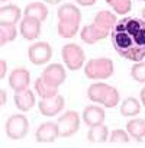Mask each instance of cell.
<instances>
[{
  "instance_id": "cell-1",
  "label": "cell",
  "mask_w": 145,
  "mask_h": 148,
  "mask_svg": "<svg viewBox=\"0 0 145 148\" xmlns=\"http://www.w3.org/2000/svg\"><path fill=\"white\" fill-rule=\"evenodd\" d=\"M112 45L116 52L133 62L145 58V21L123 18L112 29Z\"/></svg>"
},
{
  "instance_id": "cell-2",
  "label": "cell",
  "mask_w": 145,
  "mask_h": 148,
  "mask_svg": "<svg viewBox=\"0 0 145 148\" xmlns=\"http://www.w3.org/2000/svg\"><path fill=\"white\" fill-rule=\"evenodd\" d=\"M116 25V16L112 12L107 10H100L96 16L92 25H87L81 29V39L86 44H96L102 39H105L113 26Z\"/></svg>"
},
{
  "instance_id": "cell-3",
  "label": "cell",
  "mask_w": 145,
  "mask_h": 148,
  "mask_svg": "<svg viewBox=\"0 0 145 148\" xmlns=\"http://www.w3.org/2000/svg\"><path fill=\"white\" fill-rule=\"evenodd\" d=\"M87 96L94 103H102L106 108H115L119 103V92L106 84V83H94L89 87Z\"/></svg>"
},
{
  "instance_id": "cell-4",
  "label": "cell",
  "mask_w": 145,
  "mask_h": 148,
  "mask_svg": "<svg viewBox=\"0 0 145 148\" xmlns=\"http://www.w3.org/2000/svg\"><path fill=\"white\" fill-rule=\"evenodd\" d=\"M115 71L113 62L110 58H93L84 67L86 77L92 80H105L109 79Z\"/></svg>"
},
{
  "instance_id": "cell-5",
  "label": "cell",
  "mask_w": 145,
  "mask_h": 148,
  "mask_svg": "<svg viewBox=\"0 0 145 148\" xmlns=\"http://www.w3.org/2000/svg\"><path fill=\"white\" fill-rule=\"evenodd\" d=\"M61 54H62V60L68 70L76 71L83 67L86 57H84V51L77 44H68V45L62 47Z\"/></svg>"
},
{
  "instance_id": "cell-6",
  "label": "cell",
  "mask_w": 145,
  "mask_h": 148,
  "mask_svg": "<svg viewBox=\"0 0 145 148\" xmlns=\"http://www.w3.org/2000/svg\"><path fill=\"white\" fill-rule=\"evenodd\" d=\"M29 131V121L23 115H12L6 121V134L10 139H22Z\"/></svg>"
},
{
  "instance_id": "cell-7",
  "label": "cell",
  "mask_w": 145,
  "mask_h": 148,
  "mask_svg": "<svg viewBox=\"0 0 145 148\" xmlns=\"http://www.w3.org/2000/svg\"><path fill=\"white\" fill-rule=\"evenodd\" d=\"M57 125L60 129V136H71L80 128V116L74 110H67L62 116L58 118Z\"/></svg>"
},
{
  "instance_id": "cell-8",
  "label": "cell",
  "mask_w": 145,
  "mask_h": 148,
  "mask_svg": "<svg viewBox=\"0 0 145 148\" xmlns=\"http://www.w3.org/2000/svg\"><path fill=\"white\" fill-rule=\"evenodd\" d=\"M29 61L35 65H42L48 62L52 57V48L48 42H36L28 49Z\"/></svg>"
},
{
  "instance_id": "cell-9",
  "label": "cell",
  "mask_w": 145,
  "mask_h": 148,
  "mask_svg": "<svg viewBox=\"0 0 145 148\" xmlns=\"http://www.w3.org/2000/svg\"><path fill=\"white\" fill-rule=\"evenodd\" d=\"M38 108L44 116H55L64 108V97L61 95H57L52 97H41Z\"/></svg>"
},
{
  "instance_id": "cell-10",
  "label": "cell",
  "mask_w": 145,
  "mask_h": 148,
  "mask_svg": "<svg viewBox=\"0 0 145 148\" xmlns=\"http://www.w3.org/2000/svg\"><path fill=\"white\" fill-rule=\"evenodd\" d=\"M29 82H31V74L26 68H15L9 76V84L15 90V93L26 90Z\"/></svg>"
},
{
  "instance_id": "cell-11",
  "label": "cell",
  "mask_w": 145,
  "mask_h": 148,
  "mask_svg": "<svg viewBox=\"0 0 145 148\" xmlns=\"http://www.w3.org/2000/svg\"><path fill=\"white\" fill-rule=\"evenodd\" d=\"M57 136H60V129H58V125L54 122H45L39 125V128L35 132V138L39 144L52 142L57 139Z\"/></svg>"
},
{
  "instance_id": "cell-12",
  "label": "cell",
  "mask_w": 145,
  "mask_h": 148,
  "mask_svg": "<svg viewBox=\"0 0 145 148\" xmlns=\"http://www.w3.org/2000/svg\"><path fill=\"white\" fill-rule=\"evenodd\" d=\"M39 34H41V21L31 16H25L21 22V35L25 39L32 41L36 39Z\"/></svg>"
},
{
  "instance_id": "cell-13",
  "label": "cell",
  "mask_w": 145,
  "mask_h": 148,
  "mask_svg": "<svg viewBox=\"0 0 145 148\" xmlns=\"http://www.w3.org/2000/svg\"><path fill=\"white\" fill-rule=\"evenodd\" d=\"M42 77L52 86H61L65 82V70L61 64H51L48 65L44 73H42Z\"/></svg>"
},
{
  "instance_id": "cell-14",
  "label": "cell",
  "mask_w": 145,
  "mask_h": 148,
  "mask_svg": "<svg viewBox=\"0 0 145 148\" xmlns=\"http://www.w3.org/2000/svg\"><path fill=\"white\" fill-rule=\"evenodd\" d=\"M105 110L99 106H87L84 110H83V121L89 125V126H96V125H100L105 122Z\"/></svg>"
},
{
  "instance_id": "cell-15",
  "label": "cell",
  "mask_w": 145,
  "mask_h": 148,
  "mask_svg": "<svg viewBox=\"0 0 145 148\" xmlns=\"http://www.w3.org/2000/svg\"><path fill=\"white\" fill-rule=\"evenodd\" d=\"M15 105L22 112L31 110L32 106L35 105V95H34V92L29 90V89H26L23 92H18L15 95Z\"/></svg>"
},
{
  "instance_id": "cell-16",
  "label": "cell",
  "mask_w": 145,
  "mask_h": 148,
  "mask_svg": "<svg viewBox=\"0 0 145 148\" xmlns=\"http://www.w3.org/2000/svg\"><path fill=\"white\" fill-rule=\"evenodd\" d=\"M21 9L16 5H8L0 9V23H18L21 19Z\"/></svg>"
},
{
  "instance_id": "cell-17",
  "label": "cell",
  "mask_w": 145,
  "mask_h": 148,
  "mask_svg": "<svg viewBox=\"0 0 145 148\" xmlns=\"http://www.w3.org/2000/svg\"><path fill=\"white\" fill-rule=\"evenodd\" d=\"M58 19L60 21H81V12L79 10L77 6L71 5V3H65L58 9Z\"/></svg>"
},
{
  "instance_id": "cell-18",
  "label": "cell",
  "mask_w": 145,
  "mask_h": 148,
  "mask_svg": "<svg viewBox=\"0 0 145 148\" xmlns=\"http://www.w3.org/2000/svg\"><path fill=\"white\" fill-rule=\"evenodd\" d=\"M23 15L25 16H31V18H35L38 21H45L48 18V9L44 3H39V2H35V3H31L25 8L23 10Z\"/></svg>"
},
{
  "instance_id": "cell-19",
  "label": "cell",
  "mask_w": 145,
  "mask_h": 148,
  "mask_svg": "<svg viewBox=\"0 0 145 148\" xmlns=\"http://www.w3.org/2000/svg\"><path fill=\"white\" fill-rule=\"evenodd\" d=\"M35 90L41 97H52L58 95V87L49 84L42 76L35 80Z\"/></svg>"
},
{
  "instance_id": "cell-20",
  "label": "cell",
  "mask_w": 145,
  "mask_h": 148,
  "mask_svg": "<svg viewBox=\"0 0 145 148\" xmlns=\"http://www.w3.org/2000/svg\"><path fill=\"white\" fill-rule=\"evenodd\" d=\"M107 136H109V129L103 123L96 125V126H90V131L87 134L89 141L93 144H103L105 141H107Z\"/></svg>"
},
{
  "instance_id": "cell-21",
  "label": "cell",
  "mask_w": 145,
  "mask_h": 148,
  "mask_svg": "<svg viewBox=\"0 0 145 148\" xmlns=\"http://www.w3.org/2000/svg\"><path fill=\"white\" fill-rule=\"evenodd\" d=\"M80 22L77 21H60L58 23V35L61 38H72L79 32Z\"/></svg>"
},
{
  "instance_id": "cell-22",
  "label": "cell",
  "mask_w": 145,
  "mask_h": 148,
  "mask_svg": "<svg viewBox=\"0 0 145 148\" xmlns=\"http://www.w3.org/2000/svg\"><path fill=\"white\" fill-rule=\"evenodd\" d=\"M128 132L139 142H142V138L145 136V119H132L126 125Z\"/></svg>"
},
{
  "instance_id": "cell-23",
  "label": "cell",
  "mask_w": 145,
  "mask_h": 148,
  "mask_svg": "<svg viewBox=\"0 0 145 148\" xmlns=\"http://www.w3.org/2000/svg\"><path fill=\"white\" fill-rule=\"evenodd\" d=\"M141 112V103L135 97H128L120 105V113L123 116H135Z\"/></svg>"
},
{
  "instance_id": "cell-24",
  "label": "cell",
  "mask_w": 145,
  "mask_h": 148,
  "mask_svg": "<svg viewBox=\"0 0 145 148\" xmlns=\"http://www.w3.org/2000/svg\"><path fill=\"white\" fill-rule=\"evenodd\" d=\"M18 35V29L12 23H0V42L2 45H6L12 42Z\"/></svg>"
},
{
  "instance_id": "cell-25",
  "label": "cell",
  "mask_w": 145,
  "mask_h": 148,
  "mask_svg": "<svg viewBox=\"0 0 145 148\" xmlns=\"http://www.w3.org/2000/svg\"><path fill=\"white\" fill-rule=\"evenodd\" d=\"M106 3L119 15H126L132 8L131 0H106Z\"/></svg>"
},
{
  "instance_id": "cell-26",
  "label": "cell",
  "mask_w": 145,
  "mask_h": 148,
  "mask_svg": "<svg viewBox=\"0 0 145 148\" xmlns=\"http://www.w3.org/2000/svg\"><path fill=\"white\" fill-rule=\"evenodd\" d=\"M131 76L138 83H145V61H138L131 68Z\"/></svg>"
},
{
  "instance_id": "cell-27",
  "label": "cell",
  "mask_w": 145,
  "mask_h": 148,
  "mask_svg": "<svg viewBox=\"0 0 145 148\" xmlns=\"http://www.w3.org/2000/svg\"><path fill=\"white\" fill-rule=\"evenodd\" d=\"M109 141H110L112 145H125V144H128L129 136H128V134L123 129H115L112 132Z\"/></svg>"
},
{
  "instance_id": "cell-28",
  "label": "cell",
  "mask_w": 145,
  "mask_h": 148,
  "mask_svg": "<svg viewBox=\"0 0 145 148\" xmlns=\"http://www.w3.org/2000/svg\"><path fill=\"white\" fill-rule=\"evenodd\" d=\"M0 79H5V76H6V71H8V64H6V61L5 60H2L0 61Z\"/></svg>"
},
{
  "instance_id": "cell-29",
  "label": "cell",
  "mask_w": 145,
  "mask_h": 148,
  "mask_svg": "<svg viewBox=\"0 0 145 148\" xmlns=\"http://www.w3.org/2000/svg\"><path fill=\"white\" fill-rule=\"evenodd\" d=\"M76 2H79V5L81 6H93L96 3V0H76Z\"/></svg>"
},
{
  "instance_id": "cell-30",
  "label": "cell",
  "mask_w": 145,
  "mask_h": 148,
  "mask_svg": "<svg viewBox=\"0 0 145 148\" xmlns=\"http://www.w3.org/2000/svg\"><path fill=\"white\" fill-rule=\"evenodd\" d=\"M0 95H2V106H3V105H6V90L2 89L0 90Z\"/></svg>"
},
{
  "instance_id": "cell-31",
  "label": "cell",
  "mask_w": 145,
  "mask_h": 148,
  "mask_svg": "<svg viewBox=\"0 0 145 148\" xmlns=\"http://www.w3.org/2000/svg\"><path fill=\"white\" fill-rule=\"evenodd\" d=\"M141 102H142V105L145 106V87L141 90Z\"/></svg>"
},
{
  "instance_id": "cell-32",
  "label": "cell",
  "mask_w": 145,
  "mask_h": 148,
  "mask_svg": "<svg viewBox=\"0 0 145 148\" xmlns=\"http://www.w3.org/2000/svg\"><path fill=\"white\" fill-rule=\"evenodd\" d=\"M44 2H47V3H49V5H58L61 0H44Z\"/></svg>"
},
{
  "instance_id": "cell-33",
  "label": "cell",
  "mask_w": 145,
  "mask_h": 148,
  "mask_svg": "<svg viewBox=\"0 0 145 148\" xmlns=\"http://www.w3.org/2000/svg\"><path fill=\"white\" fill-rule=\"evenodd\" d=\"M142 19H144V21H145V8H144V9H142Z\"/></svg>"
},
{
  "instance_id": "cell-34",
  "label": "cell",
  "mask_w": 145,
  "mask_h": 148,
  "mask_svg": "<svg viewBox=\"0 0 145 148\" xmlns=\"http://www.w3.org/2000/svg\"><path fill=\"white\" fill-rule=\"evenodd\" d=\"M142 141H145V136H144V138H142Z\"/></svg>"
},
{
  "instance_id": "cell-35",
  "label": "cell",
  "mask_w": 145,
  "mask_h": 148,
  "mask_svg": "<svg viewBox=\"0 0 145 148\" xmlns=\"http://www.w3.org/2000/svg\"><path fill=\"white\" fill-rule=\"evenodd\" d=\"M2 2H6V0H2Z\"/></svg>"
},
{
  "instance_id": "cell-36",
  "label": "cell",
  "mask_w": 145,
  "mask_h": 148,
  "mask_svg": "<svg viewBox=\"0 0 145 148\" xmlns=\"http://www.w3.org/2000/svg\"><path fill=\"white\" fill-rule=\"evenodd\" d=\"M141 2H145V0H141Z\"/></svg>"
}]
</instances>
